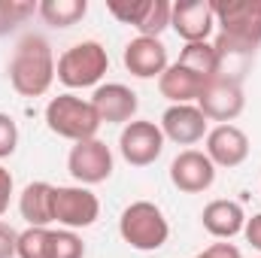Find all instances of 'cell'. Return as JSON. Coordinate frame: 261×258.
<instances>
[{
    "label": "cell",
    "mask_w": 261,
    "mask_h": 258,
    "mask_svg": "<svg viewBox=\"0 0 261 258\" xmlns=\"http://www.w3.org/2000/svg\"><path fill=\"white\" fill-rule=\"evenodd\" d=\"M107 70H110L107 49L97 40H82L61 52L55 64V79L64 82L67 88H91V85H100Z\"/></svg>",
    "instance_id": "4"
},
{
    "label": "cell",
    "mask_w": 261,
    "mask_h": 258,
    "mask_svg": "<svg viewBox=\"0 0 261 258\" xmlns=\"http://www.w3.org/2000/svg\"><path fill=\"white\" fill-rule=\"evenodd\" d=\"M192 258H243V252L234 246V243H228V240H222V243H213V246H206L203 252H197Z\"/></svg>",
    "instance_id": "28"
},
{
    "label": "cell",
    "mask_w": 261,
    "mask_h": 258,
    "mask_svg": "<svg viewBox=\"0 0 261 258\" xmlns=\"http://www.w3.org/2000/svg\"><path fill=\"white\" fill-rule=\"evenodd\" d=\"M170 6L167 0H110L107 9L122 24H130L137 37H161L170 28Z\"/></svg>",
    "instance_id": "7"
},
{
    "label": "cell",
    "mask_w": 261,
    "mask_h": 258,
    "mask_svg": "<svg viewBox=\"0 0 261 258\" xmlns=\"http://www.w3.org/2000/svg\"><path fill=\"white\" fill-rule=\"evenodd\" d=\"M91 107H94L100 125H122L125 128L128 122H134L140 100H137V91L128 88L125 82H103L94 88Z\"/></svg>",
    "instance_id": "11"
},
{
    "label": "cell",
    "mask_w": 261,
    "mask_h": 258,
    "mask_svg": "<svg viewBox=\"0 0 261 258\" xmlns=\"http://www.w3.org/2000/svg\"><path fill=\"white\" fill-rule=\"evenodd\" d=\"M179 67L197 73L200 79H213L219 73V58H216V46L206 40V43H186L182 52H179Z\"/></svg>",
    "instance_id": "22"
},
{
    "label": "cell",
    "mask_w": 261,
    "mask_h": 258,
    "mask_svg": "<svg viewBox=\"0 0 261 258\" xmlns=\"http://www.w3.org/2000/svg\"><path fill=\"white\" fill-rule=\"evenodd\" d=\"M15 258H55V228H24Z\"/></svg>",
    "instance_id": "23"
},
{
    "label": "cell",
    "mask_w": 261,
    "mask_h": 258,
    "mask_svg": "<svg viewBox=\"0 0 261 258\" xmlns=\"http://www.w3.org/2000/svg\"><path fill=\"white\" fill-rule=\"evenodd\" d=\"M12 192H15V179L12 173L0 164V216L9 210V200H12Z\"/></svg>",
    "instance_id": "29"
},
{
    "label": "cell",
    "mask_w": 261,
    "mask_h": 258,
    "mask_svg": "<svg viewBox=\"0 0 261 258\" xmlns=\"http://www.w3.org/2000/svg\"><path fill=\"white\" fill-rule=\"evenodd\" d=\"M119 237L137 252H155L170 237V222L152 200H134L119 216Z\"/></svg>",
    "instance_id": "2"
},
{
    "label": "cell",
    "mask_w": 261,
    "mask_h": 258,
    "mask_svg": "<svg viewBox=\"0 0 261 258\" xmlns=\"http://www.w3.org/2000/svg\"><path fill=\"white\" fill-rule=\"evenodd\" d=\"M18 255V231L6 222H0V258Z\"/></svg>",
    "instance_id": "27"
},
{
    "label": "cell",
    "mask_w": 261,
    "mask_h": 258,
    "mask_svg": "<svg viewBox=\"0 0 261 258\" xmlns=\"http://www.w3.org/2000/svg\"><path fill=\"white\" fill-rule=\"evenodd\" d=\"M243 237H246V243H252V249H258V252H261V213H255L252 219L246 216Z\"/></svg>",
    "instance_id": "30"
},
{
    "label": "cell",
    "mask_w": 261,
    "mask_h": 258,
    "mask_svg": "<svg viewBox=\"0 0 261 258\" xmlns=\"http://www.w3.org/2000/svg\"><path fill=\"white\" fill-rule=\"evenodd\" d=\"M158 128L164 134V140H170L176 146H195V143H200L206 137L210 122L197 110V104H173V107L164 110Z\"/></svg>",
    "instance_id": "15"
},
{
    "label": "cell",
    "mask_w": 261,
    "mask_h": 258,
    "mask_svg": "<svg viewBox=\"0 0 261 258\" xmlns=\"http://www.w3.org/2000/svg\"><path fill=\"white\" fill-rule=\"evenodd\" d=\"M170 28L182 43H206L216 15H213V0H179L170 6Z\"/></svg>",
    "instance_id": "14"
},
{
    "label": "cell",
    "mask_w": 261,
    "mask_h": 258,
    "mask_svg": "<svg viewBox=\"0 0 261 258\" xmlns=\"http://www.w3.org/2000/svg\"><path fill=\"white\" fill-rule=\"evenodd\" d=\"M37 6L34 0H0V37L18 31L28 18L37 15Z\"/></svg>",
    "instance_id": "24"
},
{
    "label": "cell",
    "mask_w": 261,
    "mask_h": 258,
    "mask_svg": "<svg viewBox=\"0 0 261 258\" xmlns=\"http://www.w3.org/2000/svg\"><path fill=\"white\" fill-rule=\"evenodd\" d=\"M164 134L158 128V122L149 119H134L128 122L119 134V152L130 167H149L161 158L164 152Z\"/></svg>",
    "instance_id": "8"
},
{
    "label": "cell",
    "mask_w": 261,
    "mask_h": 258,
    "mask_svg": "<svg viewBox=\"0 0 261 258\" xmlns=\"http://www.w3.org/2000/svg\"><path fill=\"white\" fill-rule=\"evenodd\" d=\"M206 82L210 79H200L197 73H192V70H186V67H179L173 61L158 76V91H161V97L170 100V107L173 104H197Z\"/></svg>",
    "instance_id": "19"
},
{
    "label": "cell",
    "mask_w": 261,
    "mask_h": 258,
    "mask_svg": "<svg viewBox=\"0 0 261 258\" xmlns=\"http://www.w3.org/2000/svg\"><path fill=\"white\" fill-rule=\"evenodd\" d=\"M213 15L222 37H231L243 46H261V0H219Z\"/></svg>",
    "instance_id": "5"
},
{
    "label": "cell",
    "mask_w": 261,
    "mask_h": 258,
    "mask_svg": "<svg viewBox=\"0 0 261 258\" xmlns=\"http://www.w3.org/2000/svg\"><path fill=\"white\" fill-rule=\"evenodd\" d=\"M203 146H206L203 152L216 164V170L219 167H225V170L240 167L249 158V149H252L246 131L237 128V125H216V128H210L206 137H203Z\"/></svg>",
    "instance_id": "13"
},
{
    "label": "cell",
    "mask_w": 261,
    "mask_h": 258,
    "mask_svg": "<svg viewBox=\"0 0 261 258\" xmlns=\"http://www.w3.org/2000/svg\"><path fill=\"white\" fill-rule=\"evenodd\" d=\"M18 213L28 228H49L55 225V186L52 183H28L18 194Z\"/></svg>",
    "instance_id": "18"
},
{
    "label": "cell",
    "mask_w": 261,
    "mask_h": 258,
    "mask_svg": "<svg viewBox=\"0 0 261 258\" xmlns=\"http://www.w3.org/2000/svg\"><path fill=\"white\" fill-rule=\"evenodd\" d=\"M18 149V125L9 113H0V158H9Z\"/></svg>",
    "instance_id": "26"
},
{
    "label": "cell",
    "mask_w": 261,
    "mask_h": 258,
    "mask_svg": "<svg viewBox=\"0 0 261 258\" xmlns=\"http://www.w3.org/2000/svg\"><path fill=\"white\" fill-rule=\"evenodd\" d=\"M125 70L137 79H158L170 61H167V46L161 43V37H134L128 40L125 52H122Z\"/></svg>",
    "instance_id": "16"
},
{
    "label": "cell",
    "mask_w": 261,
    "mask_h": 258,
    "mask_svg": "<svg viewBox=\"0 0 261 258\" xmlns=\"http://www.w3.org/2000/svg\"><path fill=\"white\" fill-rule=\"evenodd\" d=\"M243 107H246L243 85L222 79V76H213L197 97V110L206 116V122H219V125H234V119L243 113Z\"/></svg>",
    "instance_id": "9"
},
{
    "label": "cell",
    "mask_w": 261,
    "mask_h": 258,
    "mask_svg": "<svg viewBox=\"0 0 261 258\" xmlns=\"http://www.w3.org/2000/svg\"><path fill=\"white\" fill-rule=\"evenodd\" d=\"M55 258H85V243L76 231L58 228L55 231Z\"/></svg>",
    "instance_id": "25"
},
{
    "label": "cell",
    "mask_w": 261,
    "mask_h": 258,
    "mask_svg": "<svg viewBox=\"0 0 261 258\" xmlns=\"http://www.w3.org/2000/svg\"><path fill=\"white\" fill-rule=\"evenodd\" d=\"M85 12H88V0H43L37 6V15L49 28H58V31L79 24L85 18Z\"/></svg>",
    "instance_id": "21"
},
{
    "label": "cell",
    "mask_w": 261,
    "mask_h": 258,
    "mask_svg": "<svg viewBox=\"0 0 261 258\" xmlns=\"http://www.w3.org/2000/svg\"><path fill=\"white\" fill-rule=\"evenodd\" d=\"M200 225L210 237L216 240H231L237 234H243V225H246V213L237 200H228V197H216L203 207L200 213Z\"/></svg>",
    "instance_id": "17"
},
{
    "label": "cell",
    "mask_w": 261,
    "mask_h": 258,
    "mask_svg": "<svg viewBox=\"0 0 261 258\" xmlns=\"http://www.w3.org/2000/svg\"><path fill=\"white\" fill-rule=\"evenodd\" d=\"M113 167H116V158H113V149L91 137V140H82V143H73L70 146V155H67V170L70 176L76 179V186H100L113 176Z\"/></svg>",
    "instance_id": "6"
},
{
    "label": "cell",
    "mask_w": 261,
    "mask_h": 258,
    "mask_svg": "<svg viewBox=\"0 0 261 258\" xmlns=\"http://www.w3.org/2000/svg\"><path fill=\"white\" fill-rule=\"evenodd\" d=\"M213 46H216V58H219V73L216 76L243 85V76L249 73V67L255 61V49L243 46V43H237L231 37H222V34L213 40Z\"/></svg>",
    "instance_id": "20"
},
{
    "label": "cell",
    "mask_w": 261,
    "mask_h": 258,
    "mask_svg": "<svg viewBox=\"0 0 261 258\" xmlns=\"http://www.w3.org/2000/svg\"><path fill=\"white\" fill-rule=\"evenodd\" d=\"M55 52L49 46L46 37L40 34H24L9 58V85L21 94V97H43L52 82H55Z\"/></svg>",
    "instance_id": "1"
},
{
    "label": "cell",
    "mask_w": 261,
    "mask_h": 258,
    "mask_svg": "<svg viewBox=\"0 0 261 258\" xmlns=\"http://www.w3.org/2000/svg\"><path fill=\"white\" fill-rule=\"evenodd\" d=\"M170 183L182 194H203L216 183V164L200 149H182L170 161Z\"/></svg>",
    "instance_id": "12"
},
{
    "label": "cell",
    "mask_w": 261,
    "mask_h": 258,
    "mask_svg": "<svg viewBox=\"0 0 261 258\" xmlns=\"http://www.w3.org/2000/svg\"><path fill=\"white\" fill-rule=\"evenodd\" d=\"M100 219V200L85 186H55V222L67 231L91 228Z\"/></svg>",
    "instance_id": "10"
},
{
    "label": "cell",
    "mask_w": 261,
    "mask_h": 258,
    "mask_svg": "<svg viewBox=\"0 0 261 258\" xmlns=\"http://www.w3.org/2000/svg\"><path fill=\"white\" fill-rule=\"evenodd\" d=\"M46 128L61 140L82 143V140L97 137L100 119H97L91 100H85L73 91H64V94H58L46 104Z\"/></svg>",
    "instance_id": "3"
}]
</instances>
